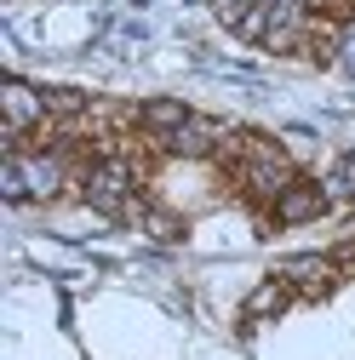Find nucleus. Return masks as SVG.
<instances>
[{"mask_svg": "<svg viewBox=\"0 0 355 360\" xmlns=\"http://www.w3.org/2000/svg\"><path fill=\"white\" fill-rule=\"evenodd\" d=\"M0 189H6L12 200H52L63 189V160L58 155H23V149H12L6 172H0Z\"/></svg>", "mask_w": 355, "mask_h": 360, "instance_id": "nucleus-1", "label": "nucleus"}, {"mask_svg": "<svg viewBox=\"0 0 355 360\" xmlns=\"http://www.w3.org/2000/svg\"><path fill=\"white\" fill-rule=\"evenodd\" d=\"M86 206L104 212V217L132 212V166L126 160H98L86 172Z\"/></svg>", "mask_w": 355, "mask_h": 360, "instance_id": "nucleus-2", "label": "nucleus"}, {"mask_svg": "<svg viewBox=\"0 0 355 360\" xmlns=\"http://www.w3.org/2000/svg\"><path fill=\"white\" fill-rule=\"evenodd\" d=\"M235 138V131L224 126V120H206V115H189L184 126L172 131V138L161 143V149H172V155H184V160H206V155H224V143Z\"/></svg>", "mask_w": 355, "mask_h": 360, "instance_id": "nucleus-3", "label": "nucleus"}, {"mask_svg": "<svg viewBox=\"0 0 355 360\" xmlns=\"http://www.w3.org/2000/svg\"><path fill=\"white\" fill-rule=\"evenodd\" d=\"M0 109H6L12 149H18V138H29L35 126H46V92H29L23 80H6V92H0Z\"/></svg>", "mask_w": 355, "mask_h": 360, "instance_id": "nucleus-4", "label": "nucleus"}, {"mask_svg": "<svg viewBox=\"0 0 355 360\" xmlns=\"http://www.w3.org/2000/svg\"><path fill=\"white\" fill-rule=\"evenodd\" d=\"M338 275V257H321V252H304V257H287L281 263V281L298 292V297H321Z\"/></svg>", "mask_w": 355, "mask_h": 360, "instance_id": "nucleus-5", "label": "nucleus"}, {"mask_svg": "<svg viewBox=\"0 0 355 360\" xmlns=\"http://www.w3.org/2000/svg\"><path fill=\"white\" fill-rule=\"evenodd\" d=\"M321 212H327V189L321 184H292L275 200V217L281 223H309V217H321Z\"/></svg>", "mask_w": 355, "mask_h": 360, "instance_id": "nucleus-6", "label": "nucleus"}, {"mask_svg": "<svg viewBox=\"0 0 355 360\" xmlns=\"http://www.w3.org/2000/svg\"><path fill=\"white\" fill-rule=\"evenodd\" d=\"M138 120L149 126V138H155V143H166L172 131H178V126L189 120V109L178 103V98H155V103H144V109H138Z\"/></svg>", "mask_w": 355, "mask_h": 360, "instance_id": "nucleus-7", "label": "nucleus"}, {"mask_svg": "<svg viewBox=\"0 0 355 360\" xmlns=\"http://www.w3.org/2000/svg\"><path fill=\"white\" fill-rule=\"evenodd\" d=\"M292 297H298V292H292V286H287L281 275H275V281H263V286H258V292L247 297V321H270V314H281V309H287Z\"/></svg>", "mask_w": 355, "mask_h": 360, "instance_id": "nucleus-8", "label": "nucleus"}, {"mask_svg": "<svg viewBox=\"0 0 355 360\" xmlns=\"http://www.w3.org/2000/svg\"><path fill=\"white\" fill-rule=\"evenodd\" d=\"M327 200H355V155H344V160H332V172H327Z\"/></svg>", "mask_w": 355, "mask_h": 360, "instance_id": "nucleus-9", "label": "nucleus"}, {"mask_svg": "<svg viewBox=\"0 0 355 360\" xmlns=\"http://www.w3.org/2000/svg\"><path fill=\"white\" fill-rule=\"evenodd\" d=\"M86 98L80 92H46V115H80Z\"/></svg>", "mask_w": 355, "mask_h": 360, "instance_id": "nucleus-10", "label": "nucleus"}, {"mask_svg": "<svg viewBox=\"0 0 355 360\" xmlns=\"http://www.w3.org/2000/svg\"><path fill=\"white\" fill-rule=\"evenodd\" d=\"M338 63H344V69L355 75V18H349V29L338 34Z\"/></svg>", "mask_w": 355, "mask_h": 360, "instance_id": "nucleus-11", "label": "nucleus"}]
</instances>
